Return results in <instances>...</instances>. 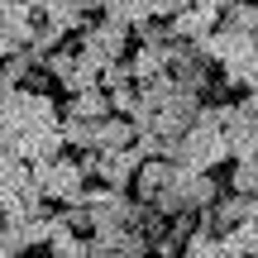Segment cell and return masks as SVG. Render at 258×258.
<instances>
[{"label":"cell","instance_id":"6","mask_svg":"<svg viewBox=\"0 0 258 258\" xmlns=\"http://www.w3.org/2000/svg\"><path fill=\"white\" fill-rule=\"evenodd\" d=\"M91 0H48L43 10H38V19L53 29H62V34H82L86 24H91Z\"/></svg>","mask_w":258,"mask_h":258},{"label":"cell","instance_id":"27","mask_svg":"<svg viewBox=\"0 0 258 258\" xmlns=\"http://www.w3.org/2000/svg\"><path fill=\"white\" fill-rule=\"evenodd\" d=\"M0 258H15V253H10V249H0Z\"/></svg>","mask_w":258,"mask_h":258},{"label":"cell","instance_id":"29","mask_svg":"<svg viewBox=\"0 0 258 258\" xmlns=\"http://www.w3.org/2000/svg\"><path fill=\"white\" fill-rule=\"evenodd\" d=\"M253 225H258V220H253Z\"/></svg>","mask_w":258,"mask_h":258},{"label":"cell","instance_id":"18","mask_svg":"<svg viewBox=\"0 0 258 258\" xmlns=\"http://www.w3.org/2000/svg\"><path fill=\"white\" fill-rule=\"evenodd\" d=\"M43 249H48V258H86V234H67L53 225V239Z\"/></svg>","mask_w":258,"mask_h":258},{"label":"cell","instance_id":"7","mask_svg":"<svg viewBox=\"0 0 258 258\" xmlns=\"http://www.w3.org/2000/svg\"><path fill=\"white\" fill-rule=\"evenodd\" d=\"M163 186H177V167L167 158H144L134 172V191H139V206H153V196Z\"/></svg>","mask_w":258,"mask_h":258},{"label":"cell","instance_id":"11","mask_svg":"<svg viewBox=\"0 0 258 258\" xmlns=\"http://www.w3.org/2000/svg\"><path fill=\"white\" fill-rule=\"evenodd\" d=\"M96 148H101V153L134 148V124H129L124 115H105V120H96Z\"/></svg>","mask_w":258,"mask_h":258},{"label":"cell","instance_id":"4","mask_svg":"<svg viewBox=\"0 0 258 258\" xmlns=\"http://www.w3.org/2000/svg\"><path fill=\"white\" fill-rule=\"evenodd\" d=\"M134 172H139L134 148H120V153H101V148H96V177L91 182H105V186H115V191H129V186H134Z\"/></svg>","mask_w":258,"mask_h":258},{"label":"cell","instance_id":"8","mask_svg":"<svg viewBox=\"0 0 258 258\" xmlns=\"http://www.w3.org/2000/svg\"><path fill=\"white\" fill-rule=\"evenodd\" d=\"M177 191H182V206H186V211H196V215L211 211V206L225 196V191H220V177H215V172H191L186 182H177Z\"/></svg>","mask_w":258,"mask_h":258},{"label":"cell","instance_id":"19","mask_svg":"<svg viewBox=\"0 0 258 258\" xmlns=\"http://www.w3.org/2000/svg\"><path fill=\"white\" fill-rule=\"evenodd\" d=\"M230 191L234 196H258V158H244V163L230 167Z\"/></svg>","mask_w":258,"mask_h":258},{"label":"cell","instance_id":"21","mask_svg":"<svg viewBox=\"0 0 258 258\" xmlns=\"http://www.w3.org/2000/svg\"><path fill=\"white\" fill-rule=\"evenodd\" d=\"M129 34L139 38V48H158V43H172V29H167L163 19H144V24H134Z\"/></svg>","mask_w":258,"mask_h":258},{"label":"cell","instance_id":"13","mask_svg":"<svg viewBox=\"0 0 258 258\" xmlns=\"http://www.w3.org/2000/svg\"><path fill=\"white\" fill-rule=\"evenodd\" d=\"M220 239V249L225 258H258V225H234V230H225V234H215Z\"/></svg>","mask_w":258,"mask_h":258},{"label":"cell","instance_id":"10","mask_svg":"<svg viewBox=\"0 0 258 258\" xmlns=\"http://www.w3.org/2000/svg\"><path fill=\"white\" fill-rule=\"evenodd\" d=\"M62 115H67V120H86V124H96V120H105V115H110V96H105L101 86H91V91H77V96H67V101H62Z\"/></svg>","mask_w":258,"mask_h":258},{"label":"cell","instance_id":"22","mask_svg":"<svg viewBox=\"0 0 258 258\" xmlns=\"http://www.w3.org/2000/svg\"><path fill=\"white\" fill-rule=\"evenodd\" d=\"M167 153V139L163 134H153V129H139L134 134V158L144 163V158H163Z\"/></svg>","mask_w":258,"mask_h":258},{"label":"cell","instance_id":"14","mask_svg":"<svg viewBox=\"0 0 258 258\" xmlns=\"http://www.w3.org/2000/svg\"><path fill=\"white\" fill-rule=\"evenodd\" d=\"M215 29H230V34H244V38H258V5L239 0V5L220 10V24Z\"/></svg>","mask_w":258,"mask_h":258},{"label":"cell","instance_id":"1","mask_svg":"<svg viewBox=\"0 0 258 258\" xmlns=\"http://www.w3.org/2000/svg\"><path fill=\"white\" fill-rule=\"evenodd\" d=\"M29 172H34V186L43 191V201L48 206H72V201H82V191H86V172L77 167V158H53V163H29Z\"/></svg>","mask_w":258,"mask_h":258},{"label":"cell","instance_id":"28","mask_svg":"<svg viewBox=\"0 0 258 258\" xmlns=\"http://www.w3.org/2000/svg\"><path fill=\"white\" fill-rule=\"evenodd\" d=\"M249 5H258V0H249Z\"/></svg>","mask_w":258,"mask_h":258},{"label":"cell","instance_id":"26","mask_svg":"<svg viewBox=\"0 0 258 258\" xmlns=\"http://www.w3.org/2000/svg\"><path fill=\"white\" fill-rule=\"evenodd\" d=\"M196 5H211L215 15H220V10H230V5H239V0H196Z\"/></svg>","mask_w":258,"mask_h":258},{"label":"cell","instance_id":"12","mask_svg":"<svg viewBox=\"0 0 258 258\" xmlns=\"http://www.w3.org/2000/svg\"><path fill=\"white\" fill-rule=\"evenodd\" d=\"M101 67H105V62H96V57L77 53L72 67H67V77L57 82V86H62V96H77V91H91V86H101Z\"/></svg>","mask_w":258,"mask_h":258},{"label":"cell","instance_id":"15","mask_svg":"<svg viewBox=\"0 0 258 258\" xmlns=\"http://www.w3.org/2000/svg\"><path fill=\"white\" fill-rule=\"evenodd\" d=\"M57 134H62V148H72V153H91L96 148V124H86V120H67L62 115Z\"/></svg>","mask_w":258,"mask_h":258},{"label":"cell","instance_id":"5","mask_svg":"<svg viewBox=\"0 0 258 258\" xmlns=\"http://www.w3.org/2000/svg\"><path fill=\"white\" fill-rule=\"evenodd\" d=\"M215 24H220V15H215L211 5H186V10H177V15L167 19V29H172L177 43H196V38L215 34Z\"/></svg>","mask_w":258,"mask_h":258},{"label":"cell","instance_id":"16","mask_svg":"<svg viewBox=\"0 0 258 258\" xmlns=\"http://www.w3.org/2000/svg\"><path fill=\"white\" fill-rule=\"evenodd\" d=\"M29 182H34L29 163L19 153H10V148H0V191H15V186H29Z\"/></svg>","mask_w":258,"mask_h":258},{"label":"cell","instance_id":"2","mask_svg":"<svg viewBox=\"0 0 258 258\" xmlns=\"http://www.w3.org/2000/svg\"><path fill=\"white\" fill-rule=\"evenodd\" d=\"M77 38H82L77 53L96 57V62H124V57H129V43H134V34H129L124 19H91Z\"/></svg>","mask_w":258,"mask_h":258},{"label":"cell","instance_id":"23","mask_svg":"<svg viewBox=\"0 0 258 258\" xmlns=\"http://www.w3.org/2000/svg\"><path fill=\"white\" fill-rule=\"evenodd\" d=\"M196 230H201L196 211H182V215H172V220H167V239H177V244H186V239H191Z\"/></svg>","mask_w":258,"mask_h":258},{"label":"cell","instance_id":"25","mask_svg":"<svg viewBox=\"0 0 258 258\" xmlns=\"http://www.w3.org/2000/svg\"><path fill=\"white\" fill-rule=\"evenodd\" d=\"M120 86H134L129 67H124V62H105V67H101V91H120Z\"/></svg>","mask_w":258,"mask_h":258},{"label":"cell","instance_id":"9","mask_svg":"<svg viewBox=\"0 0 258 258\" xmlns=\"http://www.w3.org/2000/svg\"><path fill=\"white\" fill-rule=\"evenodd\" d=\"M167 57H172V43H158V48H129L124 67L134 82H153L158 72H167Z\"/></svg>","mask_w":258,"mask_h":258},{"label":"cell","instance_id":"20","mask_svg":"<svg viewBox=\"0 0 258 258\" xmlns=\"http://www.w3.org/2000/svg\"><path fill=\"white\" fill-rule=\"evenodd\" d=\"M177 258H225V249H220V239H215V234L196 230L191 239L182 244V253H177Z\"/></svg>","mask_w":258,"mask_h":258},{"label":"cell","instance_id":"3","mask_svg":"<svg viewBox=\"0 0 258 258\" xmlns=\"http://www.w3.org/2000/svg\"><path fill=\"white\" fill-rule=\"evenodd\" d=\"M43 215H53V206L43 201V191H38L34 182H29V186H15V191H0V220H5V225L43 220Z\"/></svg>","mask_w":258,"mask_h":258},{"label":"cell","instance_id":"17","mask_svg":"<svg viewBox=\"0 0 258 258\" xmlns=\"http://www.w3.org/2000/svg\"><path fill=\"white\" fill-rule=\"evenodd\" d=\"M53 225H57V230H67V234H91V211H86L82 201L53 206Z\"/></svg>","mask_w":258,"mask_h":258},{"label":"cell","instance_id":"24","mask_svg":"<svg viewBox=\"0 0 258 258\" xmlns=\"http://www.w3.org/2000/svg\"><path fill=\"white\" fill-rule=\"evenodd\" d=\"M19 230H24V244H29V249H38V244L53 239V215H43V220H24Z\"/></svg>","mask_w":258,"mask_h":258}]
</instances>
